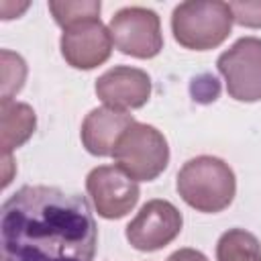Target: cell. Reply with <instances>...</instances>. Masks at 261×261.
<instances>
[{
	"label": "cell",
	"instance_id": "obj_1",
	"mask_svg": "<svg viewBox=\"0 0 261 261\" xmlns=\"http://www.w3.org/2000/svg\"><path fill=\"white\" fill-rule=\"evenodd\" d=\"M96 220L84 196L22 186L0 212V261H94Z\"/></svg>",
	"mask_w": 261,
	"mask_h": 261
},
{
	"label": "cell",
	"instance_id": "obj_2",
	"mask_svg": "<svg viewBox=\"0 0 261 261\" xmlns=\"http://www.w3.org/2000/svg\"><path fill=\"white\" fill-rule=\"evenodd\" d=\"M177 194L198 212H222L230 206L237 179L228 163L212 155H200L184 163L177 173Z\"/></svg>",
	"mask_w": 261,
	"mask_h": 261
},
{
	"label": "cell",
	"instance_id": "obj_3",
	"mask_svg": "<svg viewBox=\"0 0 261 261\" xmlns=\"http://www.w3.org/2000/svg\"><path fill=\"white\" fill-rule=\"evenodd\" d=\"M232 12L228 2L190 0L173 8L171 31L175 41L194 51H208L224 43L232 29Z\"/></svg>",
	"mask_w": 261,
	"mask_h": 261
},
{
	"label": "cell",
	"instance_id": "obj_4",
	"mask_svg": "<svg viewBox=\"0 0 261 261\" xmlns=\"http://www.w3.org/2000/svg\"><path fill=\"white\" fill-rule=\"evenodd\" d=\"M112 157L116 167L135 181H151L167 167L169 147L161 130L151 124L135 122L118 139Z\"/></svg>",
	"mask_w": 261,
	"mask_h": 261
},
{
	"label": "cell",
	"instance_id": "obj_5",
	"mask_svg": "<svg viewBox=\"0 0 261 261\" xmlns=\"http://www.w3.org/2000/svg\"><path fill=\"white\" fill-rule=\"evenodd\" d=\"M116 49L137 59H151L163 49L161 20L157 12L143 6L120 8L108 24Z\"/></svg>",
	"mask_w": 261,
	"mask_h": 261
},
{
	"label": "cell",
	"instance_id": "obj_6",
	"mask_svg": "<svg viewBox=\"0 0 261 261\" xmlns=\"http://www.w3.org/2000/svg\"><path fill=\"white\" fill-rule=\"evenodd\" d=\"M218 71L226 82V92L239 102L261 100V39L243 37L220 53Z\"/></svg>",
	"mask_w": 261,
	"mask_h": 261
},
{
	"label": "cell",
	"instance_id": "obj_7",
	"mask_svg": "<svg viewBox=\"0 0 261 261\" xmlns=\"http://www.w3.org/2000/svg\"><path fill=\"white\" fill-rule=\"evenodd\" d=\"M86 190L102 218L126 216L139 202V184L116 165L94 167L86 177Z\"/></svg>",
	"mask_w": 261,
	"mask_h": 261
},
{
	"label": "cell",
	"instance_id": "obj_8",
	"mask_svg": "<svg viewBox=\"0 0 261 261\" xmlns=\"http://www.w3.org/2000/svg\"><path fill=\"white\" fill-rule=\"evenodd\" d=\"M181 212L167 200H149L126 226V241L137 251H157L181 230Z\"/></svg>",
	"mask_w": 261,
	"mask_h": 261
},
{
	"label": "cell",
	"instance_id": "obj_9",
	"mask_svg": "<svg viewBox=\"0 0 261 261\" xmlns=\"http://www.w3.org/2000/svg\"><path fill=\"white\" fill-rule=\"evenodd\" d=\"M61 55L75 69H94L112 53V35L100 18H90L63 29Z\"/></svg>",
	"mask_w": 261,
	"mask_h": 261
},
{
	"label": "cell",
	"instance_id": "obj_10",
	"mask_svg": "<svg viewBox=\"0 0 261 261\" xmlns=\"http://www.w3.org/2000/svg\"><path fill=\"white\" fill-rule=\"evenodd\" d=\"M96 94L106 106L116 110L141 108L151 96V77L139 67L116 65L96 80Z\"/></svg>",
	"mask_w": 261,
	"mask_h": 261
},
{
	"label": "cell",
	"instance_id": "obj_11",
	"mask_svg": "<svg viewBox=\"0 0 261 261\" xmlns=\"http://www.w3.org/2000/svg\"><path fill=\"white\" fill-rule=\"evenodd\" d=\"M137 120L126 110L110 106L94 108L82 122V143L86 151L96 157H112L118 139Z\"/></svg>",
	"mask_w": 261,
	"mask_h": 261
},
{
	"label": "cell",
	"instance_id": "obj_12",
	"mask_svg": "<svg viewBox=\"0 0 261 261\" xmlns=\"http://www.w3.org/2000/svg\"><path fill=\"white\" fill-rule=\"evenodd\" d=\"M37 116L29 104L12 98L0 100V145L2 153L10 155L14 149L24 145L35 133Z\"/></svg>",
	"mask_w": 261,
	"mask_h": 261
},
{
	"label": "cell",
	"instance_id": "obj_13",
	"mask_svg": "<svg viewBox=\"0 0 261 261\" xmlns=\"http://www.w3.org/2000/svg\"><path fill=\"white\" fill-rule=\"evenodd\" d=\"M216 261H261V245L253 232L230 228L218 239Z\"/></svg>",
	"mask_w": 261,
	"mask_h": 261
},
{
	"label": "cell",
	"instance_id": "obj_14",
	"mask_svg": "<svg viewBox=\"0 0 261 261\" xmlns=\"http://www.w3.org/2000/svg\"><path fill=\"white\" fill-rule=\"evenodd\" d=\"M100 0H51L49 10L55 18V22L61 29H67L71 24L90 20V18H100Z\"/></svg>",
	"mask_w": 261,
	"mask_h": 261
},
{
	"label": "cell",
	"instance_id": "obj_15",
	"mask_svg": "<svg viewBox=\"0 0 261 261\" xmlns=\"http://www.w3.org/2000/svg\"><path fill=\"white\" fill-rule=\"evenodd\" d=\"M0 57H2V100H4V98H12V94H16L22 88L27 77V65L20 55L8 49H2Z\"/></svg>",
	"mask_w": 261,
	"mask_h": 261
},
{
	"label": "cell",
	"instance_id": "obj_16",
	"mask_svg": "<svg viewBox=\"0 0 261 261\" xmlns=\"http://www.w3.org/2000/svg\"><path fill=\"white\" fill-rule=\"evenodd\" d=\"M232 20L241 27L249 29H259L261 27V0H239V2H228Z\"/></svg>",
	"mask_w": 261,
	"mask_h": 261
},
{
	"label": "cell",
	"instance_id": "obj_17",
	"mask_svg": "<svg viewBox=\"0 0 261 261\" xmlns=\"http://www.w3.org/2000/svg\"><path fill=\"white\" fill-rule=\"evenodd\" d=\"M167 261H208V257L196 249H179L169 255Z\"/></svg>",
	"mask_w": 261,
	"mask_h": 261
},
{
	"label": "cell",
	"instance_id": "obj_18",
	"mask_svg": "<svg viewBox=\"0 0 261 261\" xmlns=\"http://www.w3.org/2000/svg\"><path fill=\"white\" fill-rule=\"evenodd\" d=\"M27 6H29V2H22V4H10V2H0V12L2 10H12V14H10V18H14V16H18L22 10H27Z\"/></svg>",
	"mask_w": 261,
	"mask_h": 261
},
{
	"label": "cell",
	"instance_id": "obj_19",
	"mask_svg": "<svg viewBox=\"0 0 261 261\" xmlns=\"http://www.w3.org/2000/svg\"><path fill=\"white\" fill-rule=\"evenodd\" d=\"M2 167H4V175H2V186H8L10 184V179H12V157L10 155H4V161H2Z\"/></svg>",
	"mask_w": 261,
	"mask_h": 261
}]
</instances>
